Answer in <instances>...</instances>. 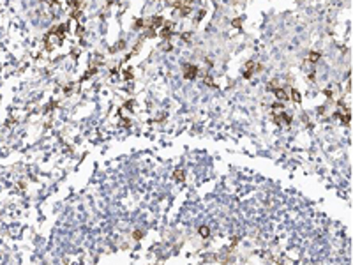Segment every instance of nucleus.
<instances>
[{"label":"nucleus","instance_id":"5","mask_svg":"<svg viewBox=\"0 0 353 265\" xmlns=\"http://www.w3.org/2000/svg\"><path fill=\"white\" fill-rule=\"evenodd\" d=\"M320 59V53H316V51H313V53L309 55V60H318Z\"/></svg>","mask_w":353,"mask_h":265},{"label":"nucleus","instance_id":"3","mask_svg":"<svg viewBox=\"0 0 353 265\" xmlns=\"http://www.w3.org/2000/svg\"><path fill=\"white\" fill-rule=\"evenodd\" d=\"M164 25V21H162L161 16H154L152 18V27H162Z\"/></svg>","mask_w":353,"mask_h":265},{"label":"nucleus","instance_id":"2","mask_svg":"<svg viewBox=\"0 0 353 265\" xmlns=\"http://www.w3.org/2000/svg\"><path fill=\"white\" fill-rule=\"evenodd\" d=\"M274 92H275V97H279V99H288L289 97V94L284 92V88H275Z\"/></svg>","mask_w":353,"mask_h":265},{"label":"nucleus","instance_id":"7","mask_svg":"<svg viewBox=\"0 0 353 265\" xmlns=\"http://www.w3.org/2000/svg\"><path fill=\"white\" fill-rule=\"evenodd\" d=\"M293 99H295V101H297V103H299V101H300V94L297 92V90H293Z\"/></svg>","mask_w":353,"mask_h":265},{"label":"nucleus","instance_id":"6","mask_svg":"<svg viewBox=\"0 0 353 265\" xmlns=\"http://www.w3.org/2000/svg\"><path fill=\"white\" fill-rule=\"evenodd\" d=\"M168 2H170L171 5H175V7H178V5L182 4V0H168Z\"/></svg>","mask_w":353,"mask_h":265},{"label":"nucleus","instance_id":"1","mask_svg":"<svg viewBox=\"0 0 353 265\" xmlns=\"http://www.w3.org/2000/svg\"><path fill=\"white\" fill-rule=\"evenodd\" d=\"M198 69L194 65H186V78H194Z\"/></svg>","mask_w":353,"mask_h":265},{"label":"nucleus","instance_id":"4","mask_svg":"<svg viewBox=\"0 0 353 265\" xmlns=\"http://www.w3.org/2000/svg\"><path fill=\"white\" fill-rule=\"evenodd\" d=\"M161 35H162V37H170V35H171V30H170V25H168V27H164V29L161 30Z\"/></svg>","mask_w":353,"mask_h":265}]
</instances>
